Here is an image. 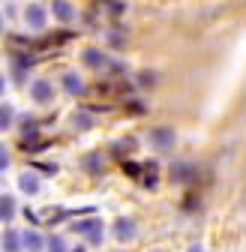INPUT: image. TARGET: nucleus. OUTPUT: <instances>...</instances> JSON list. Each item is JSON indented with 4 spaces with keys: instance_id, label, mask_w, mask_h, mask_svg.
Here are the masks:
<instances>
[{
    "instance_id": "nucleus-16",
    "label": "nucleus",
    "mask_w": 246,
    "mask_h": 252,
    "mask_svg": "<svg viewBox=\"0 0 246 252\" xmlns=\"http://www.w3.org/2000/svg\"><path fill=\"white\" fill-rule=\"evenodd\" d=\"M189 252H204V249H201V246H192V249H189Z\"/></svg>"
},
{
    "instance_id": "nucleus-9",
    "label": "nucleus",
    "mask_w": 246,
    "mask_h": 252,
    "mask_svg": "<svg viewBox=\"0 0 246 252\" xmlns=\"http://www.w3.org/2000/svg\"><path fill=\"white\" fill-rule=\"evenodd\" d=\"M63 87L72 93V96H78V93L84 90V84H81V78H78L75 72H66V75H63Z\"/></svg>"
},
{
    "instance_id": "nucleus-17",
    "label": "nucleus",
    "mask_w": 246,
    "mask_h": 252,
    "mask_svg": "<svg viewBox=\"0 0 246 252\" xmlns=\"http://www.w3.org/2000/svg\"><path fill=\"white\" fill-rule=\"evenodd\" d=\"M0 93H3V78H0Z\"/></svg>"
},
{
    "instance_id": "nucleus-3",
    "label": "nucleus",
    "mask_w": 246,
    "mask_h": 252,
    "mask_svg": "<svg viewBox=\"0 0 246 252\" xmlns=\"http://www.w3.org/2000/svg\"><path fill=\"white\" fill-rule=\"evenodd\" d=\"M30 96H33L36 102H51L54 87H51L48 81H33V84H30Z\"/></svg>"
},
{
    "instance_id": "nucleus-5",
    "label": "nucleus",
    "mask_w": 246,
    "mask_h": 252,
    "mask_svg": "<svg viewBox=\"0 0 246 252\" xmlns=\"http://www.w3.org/2000/svg\"><path fill=\"white\" fill-rule=\"evenodd\" d=\"M114 234H117V240H132L135 237V222L132 219H120L114 225Z\"/></svg>"
},
{
    "instance_id": "nucleus-4",
    "label": "nucleus",
    "mask_w": 246,
    "mask_h": 252,
    "mask_svg": "<svg viewBox=\"0 0 246 252\" xmlns=\"http://www.w3.org/2000/svg\"><path fill=\"white\" fill-rule=\"evenodd\" d=\"M12 216H15V198L0 195V222H12Z\"/></svg>"
},
{
    "instance_id": "nucleus-12",
    "label": "nucleus",
    "mask_w": 246,
    "mask_h": 252,
    "mask_svg": "<svg viewBox=\"0 0 246 252\" xmlns=\"http://www.w3.org/2000/svg\"><path fill=\"white\" fill-rule=\"evenodd\" d=\"M9 123H12V105L3 102V105H0V132H3Z\"/></svg>"
},
{
    "instance_id": "nucleus-13",
    "label": "nucleus",
    "mask_w": 246,
    "mask_h": 252,
    "mask_svg": "<svg viewBox=\"0 0 246 252\" xmlns=\"http://www.w3.org/2000/svg\"><path fill=\"white\" fill-rule=\"evenodd\" d=\"M48 252H66L63 237H51V240H48Z\"/></svg>"
},
{
    "instance_id": "nucleus-11",
    "label": "nucleus",
    "mask_w": 246,
    "mask_h": 252,
    "mask_svg": "<svg viewBox=\"0 0 246 252\" xmlns=\"http://www.w3.org/2000/svg\"><path fill=\"white\" fill-rule=\"evenodd\" d=\"M54 15H57L60 21H72V18H75V9H72L69 3H63V0H60V3H54Z\"/></svg>"
},
{
    "instance_id": "nucleus-14",
    "label": "nucleus",
    "mask_w": 246,
    "mask_h": 252,
    "mask_svg": "<svg viewBox=\"0 0 246 252\" xmlns=\"http://www.w3.org/2000/svg\"><path fill=\"white\" fill-rule=\"evenodd\" d=\"M123 171H126L129 177H138V171H141V165H135V162H126V165H123Z\"/></svg>"
},
{
    "instance_id": "nucleus-2",
    "label": "nucleus",
    "mask_w": 246,
    "mask_h": 252,
    "mask_svg": "<svg viewBox=\"0 0 246 252\" xmlns=\"http://www.w3.org/2000/svg\"><path fill=\"white\" fill-rule=\"evenodd\" d=\"M150 141L156 144L159 150H168L174 144V129H168V126H162V129H153L150 132Z\"/></svg>"
},
{
    "instance_id": "nucleus-15",
    "label": "nucleus",
    "mask_w": 246,
    "mask_h": 252,
    "mask_svg": "<svg viewBox=\"0 0 246 252\" xmlns=\"http://www.w3.org/2000/svg\"><path fill=\"white\" fill-rule=\"evenodd\" d=\"M9 165V153H6V147L0 144V168H6Z\"/></svg>"
},
{
    "instance_id": "nucleus-6",
    "label": "nucleus",
    "mask_w": 246,
    "mask_h": 252,
    "mask_svg": "<svg viewBox=\"0 0 246 252\" xmlns=\"http://www.w3.org/2000/svg\"><path fill=\"white\" fill-rule=\"evenodd\" d=\"M18 237H21V246H24V249H30V252H39V249H42V243H45L36 231H24V234H18Z\"/></svg>"
},
{
    "instance_id": "nucleus-1",
    "label": "nucleus",
    "mask_w": 246,
    "mask_h": 252,
    "mask_svg": "<svg viewBox=\"0 0 246 252\" xmlns=\"http://www.w3.org/2000/svg\"><path fill=\"white\" fill-rule=\"evenodd\" d=\"M72 231H75V234H87L93 243H102V234H105L99 219H84V222H75V225H72Z\"/></svg>"
},
{
    "instance_id": "nucleus-7",
    "label": "nucleus",
    "mask_w": 246,
    "mask_h": 252,
    "mask_svg": "<svg viewBox=\"0 0 246 252\" xmlns=\"http://www.w3.org/2000/svg\"><path fill=\"white\" fill-rule=\"evenodd\" d=\"M3 249H6V252H21V237H18V231H12V228L3 231Z\"/></svg>"
},
{
    "instance_id": "nucleus-10",
    "label": "nucleus",
    "mask_w": 246,
    "mask_h": 252,
    "mask_svg": "<svg viewBox=\"0 0 246 252\" xmlns=\"http://www.w3.org/2000/svg\"><path fill=\"white\" fill-rule=\"evenodd\" d=\"M27 24H30V27H36V30L45 24V12H42V6H30V9H27Z\"/></svg>"
},
{
    "instance_id": "nucleus-8",
    "label": "nucleus",
    "mask_w": 246,
    "mask_h": 252,
    "mask_svg": "<svg viewBox=\"0 0 246 252\" xmlns=\"http://www.w3.org/2000/svg\"><path fill=\"white\" fill-rule=\"evenodd\" d=\"M18 186L24 189V192H30V195H33V192H39V180H36V174H30V171L18 177Z\"/></svg>"
}]
</instances>
